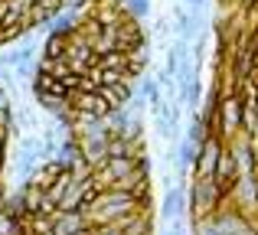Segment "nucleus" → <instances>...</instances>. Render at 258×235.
<instances>
[{
	"mask_svg": "<svg viewBox=\"0 0 258 235\" xmlns=\"http://www.w3.org/2000/svg\"><path fill=\"white\" fill-rule=\"evenodd\" d=\"M79 225H82L79 212H76V216H62V219H59V225H52V235H69V232H76Z\"/></svg>",
	"mask_w": 258,
	"mask_h": 235,
	"instance_id": "f257e3e1",
	"label": "nucleus"
},
{
	"mask_svg": "<svg viewBox=\"0 0 258 235\" xmlns=\"http://www.w3.org/2000/svg\"><path fill=\"white\" fill-rule=\"evenodd\" d=\"M0 153H4V134H0Z\"/></svg>",
	"mask_w": 258,
	"mask_h": 235,
	"instance_id": "f03ea898",
	"label": "nucleus"
}]
</instances>
